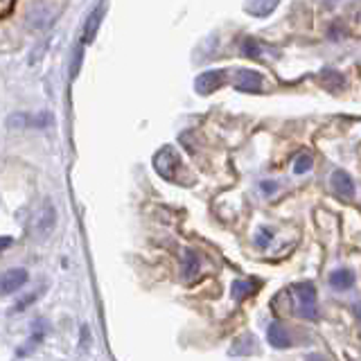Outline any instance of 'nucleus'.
Wrapping results in <instances>:
<instances>
[{
	"label": "nucleus",
	"mask_w": 361,
	"mask_h": 361,
	"mask_svg": "<svg viewBox=\"0 0 361 361\" xmlns=\"http://www.w3.org/2000/svg\"><path fill=\"white\" fill-rule=\"evenodd\" d=\"M296 300V314L303 319H316L319 316V307H316V289L312 282H298L291 287Z\"/></svg>",
	"instance_id": "f257e3e1"
},
{
	"label": "nucleus",
	"mask_w": 361,
	"mask_h": 361,
	"mask_svg": "<svg viewBox=\"0 0 361 361\" xmlns=\"http://www.w3.org/2000/svg\"><path fill=\"white\" fill-rule=\"evenodd\" d=\"M55 16H57V7L53 0H37L28 14H25V25H28L30 30H46L50 23L55 21Z\"/></svg>",
	"instance_id": "f03ea898"
},
{
	"label": "nucleus",
	"mask_w": 361,
	"mask_h": 361,
	"mask_svg": "<svg viewBox=\"0 0 361 361\" xmlns=\"http://www.w3.org/2000/svg\"><path fill=\"white\" fill-rule=\"evenodd\" d=\"M55 223H57V208L53 201L46 199L41 203V208L37 210V214H34L30 230L37 239H46L55 230Z\"/></svg>",
	"instance_id": "7ed1b4c3"
},
{
	"label": "nucleus",
	"mask_w": 361,
	"mask_h": 361,
	"mask_svg": "<svg viewBox=\"0 0 361 361\" xmlns=\"http://www.w3.org/2000/svg\"><path fill=\"white\" fill-rule=\"evenodd\" d=\"M154 167L167 180H176V169L180 167V158L174 151V147H163L156 156H154Z\"/></svg>",
	"instance_id": "20e7f679"
},
{
	"label": "nucleus",
	"mask_w": 361,
	"mask_h": 361,
	"mask_svg": "<svg viewBox=\"0 0 361 361\" xmlns=\"http://www.w3.org/2000/svg\"><path fill=\"white\" fill-rule=\"evenodd\" d=\"M7 124L12 129H46L53 124V115L50 113H37V115H30V113H14L10 120H7Z\"/></svg>",
	"instance_id": "39448f33"
},
{
	"label": "nucleus",
	"mask_w": 361,
	"mask_h": 361,
	"mask_svg": "<svg viewBox=\"0 0 361 361\" xmlns=\"http://www.w3.org/2000/svg\"><path fill=\"white\" fill-rule=\"evenodd\" d=\"M30 280L28 271L25 269H10L0 276V296H10L16 294L21 287H25V282Z\"/></svg>",
	"instance_id": "423d86ee"
},
{
	"label": "nucleus",
	"mask_w": 361,
	"mask_h": 361,
	"mask_svg": "<svg viewBox=\"0 0 361 361\" xmlns=\"http://www.w3.org/2000/svg\"><path fill=\"white\" fill-rule=\"evenodd\" d=\"M223 80H226V73L223 71H205L196 77L194 89L196 93H201V95H210V93H214L223 84Z\"/></svg>",
	"instance_id": "0eeeda50"
},
{
	"label": "nucleus",
	"mask_w": 361,
	"mask_h": 361,
	"mask_svg": "<svg viewBox=\"0 0 361 361\" xmlns=\"http://www.w3.org/2000/svg\"><path fill=\"white\" fill-rule=\"evenodd\" d=\"M332 190L337 192L341 199H355V194H357V187H355V180H352L348 176V172H343V169H337L332 174Z\"/></svg>",
	"instance_id": "6e6552de"
},
{
	"label": "nucleus",
	"mask_w": 361,
	"mask_h": 361,
	"mask_svg": "<svg viewBox=\"0 0 361 361\" xmlns=\"http://www.w3.org/2000/svg\"><path fill=\"white\" fill-rule=\"evenodd\" d=\"M266 339L276 350H287L291 348V332L282 323H271L266 328Z\"/></svg>",
	"instance_id": "1a4fd4ad"
},
{
	"label": "nucleus",
	"mask_w": 361,
	"mask_h": 361,
	"mask_svg": "<svg viewBox=\"0 0 361 361\" xmlns=\"http://www.w3.org/2000/svg\"><path fill=\"white\" fill-rule=\"evenodd\" d=\"M235 89L242 93H257L262 89V75L255 71H239L235 77Z\"/></svg>",
	"instance_id": "9d476101"
},
{
	"label": "nucleus",
	"mask_w": 361,
	"mask_h": 361,
	"mask_svg": "<svg viewBox=\"0 0 361 361\" xmlns=\"http://www.w3.org/2000/svg\"><path fill=\"white\" fill-rule=\"evenodd\" d=\"M330 285L337 291H348L352 285H355V273L350 269H337L330 273Z\"/></svg>",
	"instance_id": "9b49d317"
},
{
	"label": "nucleus",
	"mask_w": 361,
	"mask_h": 361,
	"mask_svg": "<svg viewBox=\"0 0 361 361\" xmlns=\"http://www.w3.org/2000/svg\"><path fill=\"white\" fill-rule=\"evenodd\" d=\"M199 269H201L199 255L187 248V251L183 253V266H180V276H183L185 280H192L196 273H199Z\"/></svg>",
	"instance_id": "f8f14e48"
},
{
	"label": "nucleus",
	"mask_w": 361,
	"mask_h": 361,
	"mask_svg": "<svg viewBox=\"0 0 361 361\" xmlns=\"http://www.w3.org/2000/svg\"><path fill=\"white\" fill-rule=\"evenodd\" d=\"M233 355H253L257 352V341L253 334H244V337H239L235 343H233Z\"/></svg>",
	"instance_id": "ddd939ff"
},
{
	"label": "nucleus",
	"mask_w": 361,
	"mask_h": 361,
	"mask_svg": "<svg viewBox=\"0 0 361 361\" xmlns=\"http://www.w3.org/2000/svg\"><path fill=\"white\" fill-rule=\"evenodd\" d=\"M102 7H98L95 12H93L89 16V21H86V28H84V41L86 43H91L93 39H95V34H98V28H100V23H102Z\"/></svg>",
	"instance_id": "4468645a"
},
{
	"label": "nucleus",
	"mask_w": 361,
	"mask_h": 361,
	"mask_svg": "<svg viewBox=\"0 0 361 361\" xmlns=\"http://www.w3.org/2000/svg\"><path fill=\"white\" fill-rule=\"evenodd\" d=\"M276 7H278V0H251V3L246 5V10L253 16H266L276 10Z\"/></svg>",
	"instance_id": "2eb2a0df"
},
{
	"label": "nucleus",
	"mask_w": 361,
	"mask_h": 361,
	"mask_svg": "<svg viewBox=\"0 0 361 361\" xmlns=\"http://www.w3.org/2000/svg\"><path fill=\"white\" fill-rule=\"evenodd\" d=\"M312 165H314L312 156H309V154H300V156L294 160V174L303 176V174H307L309 169H312Z\"/></svg>",
	"instance_id": "dca6fc26"
},
{
	"label": "nucleus",
	"mask_w": 361,
	"mask_h": 361,
	"mask_svg": "<svg viewBox=\"0 0 361 361\" xmlns=\"http://www.w3.org/2000/svg\"><path fill=\"white\" fill-rule=\"evenodd\" d=\"M43 334H46V330H43V332H34L32 334V337H30V341H25L23 343V348L19 350V357H28L30 355V352H34V350H37V346H39V343L43 341Z\"/></svg>",
	"instance_id": "f3484780"
},
{
	"label": "nucleus",
	"mask_w": 361,
	"mask_h": 361,
	"mask_svg": "<svg viewBox=\"0 0 361 361\" xmlns=\"http://www.w3.org/2000/svg\"><path fill=\"white\" fill-rule=\"evenodd\" d=\"M253 289H255V282L253 280H237L235 285H233V296L235 298H244L248 294H253Z\"/></svg>",
	"instance_id": "a211bd4d"
},
{
	"label": "nucleus",
	"mask_w": 361,
	"mask_h": 361,
	"mask_svg": "<svg viewBox=\"0 0 361 361\" xmlns=\"http://www.w3.org/2000/svg\"><path fill=\"white\" fill-rule=\"evenodd\" d=\"M271 235H273V233H271V230L262 226L260 230H257V239H255V242H257V244H260L262 248H266V246H269V239H271Z\"/></svg>",
	"instance_id": "6ab92c4d"
},
{
	"label": "nucleus",
	"mask_w": 361,
	"mask_h": 361,
	"mask_svg": "<svg viewBox=\"0 0 361 361\" xmlns=\"http://www.w3.org/2000/svg\"><path fill=\"white\" fill-rule=\"evenodd\" d=\"M37 296H39V294H37V291H34V294H30L28 298H23L21 303H16V305L12 307V314H16V312H23V309L28 307L30 303H34V300H37Z\"/></svg>",
	"instance_id": "aec40b11"
},
{
	"label": "nucleus",
	"mask_w": 361,
	"mask_h": 361,
	"mask_svg": "<svg viewBox=\"0 0 361 361\" xmlns=\"http://www.w3.org/2000/svg\"><path fill=\"white\" fill-rule=\"evenodd\" d=\"M244 53H246L248 57H260V46H257L255 41L246 39V41H244Z\"/></svg>",
	"instance_id": "412c9836"
},
{
	"label": "nucleus",
	"mask_w": 361,
	"mask_h": 361,
	"mask_svg": "<svg viewBox=\"0 0 361 361\" xmlns=\"http://www.w3.org/2000/svg\"><path fill=\"white\" fill-rule=\"evenodd\" d=\"M260 190H262L266 196H269V194H273V192L278 190V183H276V180H262V183H260Z\"/></svg>",
	"instance_id": "4be33fe9"
},
{
	"label": "nucleus",
	"mask_w": 361,
	"mask_h": 361,
	"mask_svg": "<svg viewBox=\"0 0 361 361\" xmlns=\"http://www.w3.org/2000/svg\"><path fill=\"white\" fill-rule=\"evenodd\" d=\"M7 246H12V237H0V251Z\"/></svg>",
	"instance_id": "5701e85b"
},
{
	"label": "nucleus",
	"mask_w": 361,
	"mask_h": 361,
	"mask_svg": "<svg viewBox=\"0 0 361 361\" xmlns=\"http://www.w3.org/2000/svg\"><path fill=\"white\" fill-rule=\"evenodd\" d=\"M305 361H328V359H325L323 355H309Z\"/></svg>",
	"instance_id": "b1692460"
},
{
	"label": "nucleus",
	"mask_w": 361,
	"mask_h": 361,
	"mask_svg": "<svg viewBox=\"0 0 361 361\" xmlns=\"http://www.w3.org/2000/svg\"><path fill=\"white\" fill-rule=\"evenodd\" d=\"M355 316H357V321L361 323V303H359V305H355Z\"/></svg>",
	"instance_id": "393cba45"
}]
</instances>
